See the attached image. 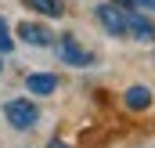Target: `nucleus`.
Masks as SVG:
<instances>
[{
	"mask_svg": "<svg viewBox=\"0 0 155 148\" xmlns=\"http://www.w3.org/2000/svg\"><path fill=\"white\" fill-rule=\"evenodd\" d=\"M47 148H69V145H65V141H58V137H54V141H51V145H47Z\"/></svg>",
	"mask_w": 155,
	"mask_h": 148,
	"instance_id": "9b49d317",
	"label": "nucleus"
},
{
	"mask_svg": "<svg viewBox=\"0 0 155 148\" xmlns=\"http://www.w3.org/2000/svg\"><path fill=\"white\" fill-rule=\"evenodd\" d=\"M97 22H101V29L108 33V36H126V15H123V7H119L116 0H108V4H97Z\"/></svg>",
	"mask_w": 155,
	"mask_h": 148,
	"instance_id": "7ed1b4c3",
	"label": "nucleus"
},
{
	"mask_svg": "<svg viewBox=\"0 0 155 148\" xmlns=\"http://www.w3.org/2000/svg\"><path fill=\"white\" fill-rule=\"evenodd\" d=\"M15 51V36H11V25L0 18V54H11Z\"/></svg>",
	"mask_w": 155,
	"mask_h": 148,
	"instance_id": "1a4fd4ad",
	"label": "nucleus"
},
{
	"mask_svg": "<svg viewBox=\"0 0 155 148\" xmlns=\"http://www.w3.org/2000/svg\"><path fill=\"white\" fill-rule=\"evenodd\" d=\"M29 11H36V15H43V18H61L65 15V4L61 0H22Z\"/></svg>",
	"mask_w": 155,
	"mask_h": 148,
	"instance_id": "6e6552de",
	"label": "nucleus"
},
{
	"mask_svg": "<svg viewBox=\"0 0 155 148\" xmlns=\"http://www.w3.org/2000/svg\"><path fill=\"white\" fill-rule=\"evenodd\" d=\"M119 7H123V4H119ZM123 15H126V33H130L134 40H141V43H152V40H155V25L134 7V4L123 7Z\"/></svg>",
	"mask_w": 155,
	"mask_h": 148,
	"instance_id": "20e7f679",
	"label": "nucleus"
},
{
	"mask_svg": "<svg viewBox=\"0 0 155 148\" xmlns=\"http://www.w3.org/2000/svg\"><path fill=\"white\" fill-rule=\"evenodd\" d=\"M123 101H126V109H134V112H144V109H152V90H148L144 83H134V87H126Z\"/></svg>",
	"mask_w": 155,
	"mask_h": 148,
	"instance_id": "0eeeda50",
	"label": "nucleus"
},
{
	"mask_svg": "<svg viewBox=\"0 0 155 148\" xmlns=\"http://www.w3.org/2000/svg\"><path fill=\"white\" fill-rule=\"evenodd\" d=\"M0 72H4V62H0Z\"/></svg>",
	"mask_w": 155,
	"mask_h": 148,
	"instance_id": "f8f14e48",
	"label": "nucleus"
},
{
	"mask_svg": "<svg viewBox=\"0 0 155 148\" xmlns=\"http://www.w3.org/2000/svg\"><path fill=\"white\" fill-rule=\"evenodd\" d=\"M134 7H144V11H152V15H155V0H134Z\"/></svg>",
	"mask_w": 155,
	"mask_h": 148,
	"instance_id": "9d476101",
	"label": "nucleus"
},
{
	"mask_svg": "<svg viewBox=\"0 0 155 148\" xmlns=\"http://www.w3.org/2000/svg\"><path fill=\"white\" fill-rule=\"evenodd\" d=\"M25 90L36 94V98H51L58 90V76L54 72H29L25 76Z\"/></svg>",
	"mask_w": 155,
	"mask_h": 148,
	"instance_id": "423d86ee",
	"label": "nucleus"
},
{
	"mask_svg": "<svg viewBox=\"0 0 155 148\" xmlns=\"http://www.w3.org/2000/svg\"><path fill=\"white\" fill-rule=\"evenodd\" d=\"M54 51H58V62H65V65H72V69L94 65V54L76 40V33H61V36L54 40Z\"/></svg>",
	"mask_w": 155,
	"mask_h": 148,
	"instance_id": "f03ea898",
	"label": "nucleus"
},
{
	"mask_svg": "<svg viewBox=\"0 0 155 148\" xmlns=\"http://www.w3.org/2000/svg\"><path fill=\"white\" fill-rule=\"evenodd\" d=\"M4 119H7L11 130L25 134V130H33V126L40 123V109L29 101V98H11V101L4 105Z\"/></svg>",
	"mask_w": 155,
	"mask_h": 148,
	"instance_id": "f257e3e1",
	"label": "nucleus"
},
{
	"mask_svg": "<svg viewBox=\"0 0 155 148\" xmlns=\"http://www.w3.org/2000/svg\"><path fill=\"white\" fill-rule=\"evenodd\" d=\"M18 40L22 43H29V47H51L54 43V33L43 25V22H18Z\"/></svg>",
	"mask_w": 155,
	"mask_h": 148,
	"instance_id": "39448f33",
	"label": "nucleus"
}]
</instances>
